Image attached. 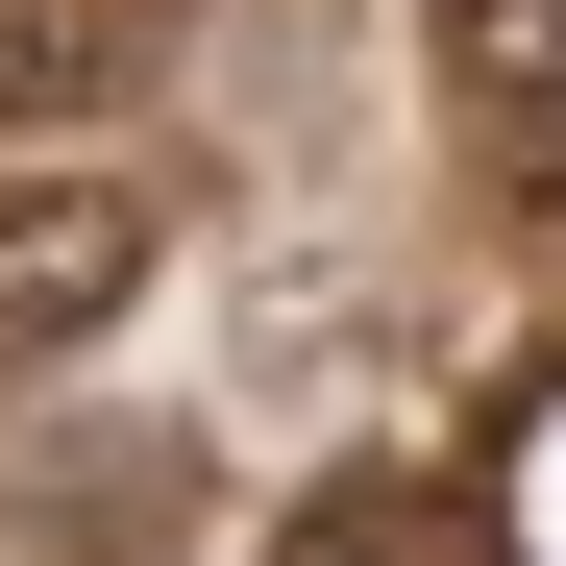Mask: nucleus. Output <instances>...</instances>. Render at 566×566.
<instances>
[{
    "mask_svg": "<svg viewBox=\"0 0 566 566\" xmlns=\"http://www.w3.org/2000/svg\"><path fill=\"white\" fill-rule=\"evenodd\" d=\"M172 468H198V443H50V468H25V542H74V566H172V517H198Z\"/></svg>",
    "mask_w": 566,
    "mask_h": 566,
    "instance_id": "obj_5",
    "label": "nucleus"
},
{
    "mask_svg": "<svg viewBox=\"0 0 566 566\" xmlns=\"http://www.w3.org/2000/svg\"><path fill=\"white\" fill-rule=\"evenodd\" d=\"M124 99H148V0H0V148L124 124Z\"/></svg>",
    "mask_w": 566,
    "mask_h": 566,
    "instance_id": "obj_4",
    "label": "nucleus"
},
{
    "mask_svg": "<svg viewBox=\"0 0 566 566\" xmlns=\"http://www.w3.org/2000/svg\"><path fill=\"white\" fill-rule=\"evenodd\" d=\"M148 271H172L148 172H99V148L0 172V395H25V369H74V345H124V296H148Z\"/></svg>",
    "mask_w": 566,
    "mask_h": 566,
    "instance_id": "obj_1",
    "label": "nucleus"
},
{
    "mask_svg": "<svg viewBox=\"0 0 566 566\" xmlns=\"http://www.w3.org/2000/svg\"><path fill=\"white\" fill-rule=\"evenodd\" d=\"M271 566H493V493L369 443V468H321V493H296V542H271Z\"/></svg>",
    "mask_w": 566,
    "mask_h": 566,
    "instance_id": "obj_3",
    "label": "nucleus"
},
{
    "mask_svg": "<svg viewBox=\"0 0 566 566\" xmlns=\"http://www.w3.org/2000/svg\"><path fill=\"white\" fill-rule=\"evenodd\" d=\"M443 124H468V172H566V0H443Z\"/></svg>",
    "mask_w": 566,
    "mask_h": 566,
    "instance_id": "obj_2",
    "label": "nucleus"
}]
</instances>
